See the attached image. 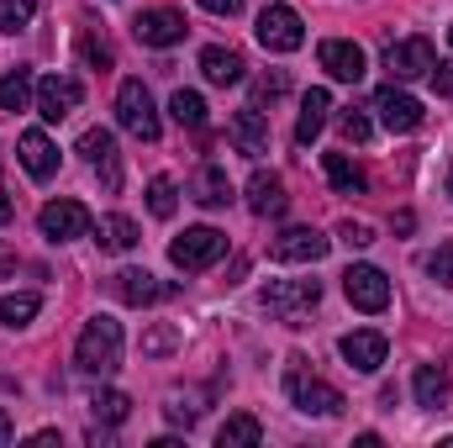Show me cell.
Here are the masks:
<instances>
[{
  "instance_id": "obj_15",
  "label": "cell",
  "mask_w": 453,
  "mask_h": 448,
  "mask_svg": "<svg viewBox=\"0 0 453 448\" xmlns=\"http://www.w3.org/2000/svg\"><path fill=\"white\" fill-rule=\"evenodd\" d=\"M342 359H348V369H358V375H374L380 364H385V353H390V337L374 333V328H353V333H342Z\"/></svg>"
},
{
  "instance_id": "obj_10",
  "label": "cell",
  "mask_w": 453,
  "mask_h": 448,
  "mask_svg": "<svg viewBox=\"0 0 453 448\" xmlns=\"http://www.w3.org/2000/svg\"><path fill=\"white\" fill-rule=\"evenodd\" d=\"M32 101H37V116H42V121H64V116L85 101V85H80L74 74H42Z\"/></svg>"
},
{
  "instance_id": "obj_23",
  "label": "cell",
  "mask_w": 453,
  "mask_h": 448,
  "mask_svg": "<svg viewBox=\"0 0 453 448\" xmlns=\"http://www.w3.org/2000/svg\"><path fill=\"white\" fill-rule=\"evenodd\" d=\"M90 232H96V243H101L106 253H132V248H137V222H132V217H121V212L101 217Z\"/></svg>"
},
{
  "instance_id": "obj_43",
  "label": "cell",
  "mask_w": 453,
  "mask_h": 448,
  "mask_svg": "<svg viewBox=\"0 0 453 448\" xmlns=\"http://www.w3.org/2000/svg\"><path fill=\"white\" fill-rule=\"evenodd\" d=\"M11 269H16V253H11V248H5V243H0V280H5V274H11Z\"/></svg>"
},
{
  "instance_id": "obj_13",
  "label": "cell",
  "mask_w": 453,
  "mask_h": 448,
  "mask_svg": "<svg viewBox=\"0 0 453 448\" xmlns=\"http://www.w3.org/2000/svg\"><path fill=\"white\" fill-rule=\"evenodd\" d=\"M80 153H85V164L101 174V185H106V190H121V153H116V137L106 132V127L80 132Z\"/></svg>"
},
{
  "instance_id": "obj_30",
  "label": "cell",
  "mask_w": 453,
  "mask_h": 448,
  "mask_svg": "<svg viewBox=\"0 0 453 448\" xmlns=\"http://www.w3.org/2000/svg\"><path fill=\"white\" fill-rule=\"evenodd\" d=\"M90 412H96V422L116 428V422L132 417V396H121V390H96V396H90Z\"/></svg>"
},
{
  "instance_id": "obj_8",
  "label": "cell",
  "mask_w": 453,
  "mask_h": 448,
  "mask_svg": "<svg viewBox=\"0 0 453 448\" xmlns=\"http://www.w3.org/2000/svg\"><path fill=\"white\" fill-rule=\"evenodd\" d=\"M433 64H438V53H433V42H427V37H406V42H390V48H385V69H390V80H395V85L427 80V74H433Z\"/></svg>"
},
{
  "instance_id": "obj_31",
  "label": "cell",
  "mask_w": 453,
  "mask_h": 448,
  "mask_svg": "<svg viewBox=\"0 0 453 448\" xmlns=\"http://www.w3.org/2000/svg\"><path fill=\"white\" fill-rule=\"evenodd\" d=\"M201 390H169V406H164V417L174 422V428H190V422H201Z\"/></svg>"
},
{
  "instance_id": "obj_44",
  "label": "cell",
  "mask_w": 453,
  "mask_h": 448,
  "mask_svg": "<svg viewBox=\"0 0 453 448\" xmlns=\"http://www.w3.org/2000/svg\"><path fill=\"white\" fill-rule=\"evenodd\" d=\"M11 438H16V422H11V417H5V412H0V448L11 444Z\"/></svg>"
},
{
  "instance_id": "obj_46",
  "label": "cell",
  "mask_w": 453,
  "mask_h": 448,
  "mask_svg": "<svg viewBox=\"0 0 453 448\" xmlns=\"http://www.w3.org/2000/svg\"><path fill=\"white\" fill-rule=\"evenodd\" d=\"M449 196H453V169H449Z\"/></svg>"
},
{
  "instance_id": "obj_5",
  "label": "cell",
  "mask_w": 453,
  "mask_h": 448,
  "mask_svg": "<svg viewBox=\"0 0 453 448\" xmlns=\"http://www.w3.org/2000/svg\"><path fill=\"white\" fill-rule=\"evenodd\" d=\"M116 121L132 132V137H142V143H158V112H153V96H148V85L142 80H121V90H116Z\"/></svg>"
},
{
  "instance_id": "obj_14",
  "label": "cell",
  "mask_w": 453,
  "mask_h": 448,
  "mask_svg": "<svg viewBox=\"0 0 453 448\" xmlns=\"http://www.w3.org/2000/svg\"><path fill=\"white\" fill-rule=\"evenodd\" d=\"M317 58H322V69L342 80V85H358L364 74H369V58H364V48L358 42H348V37H327L322 48H317Z\"/></svg>"
},
{
  "instance_id": "obj_9",
  "label": "cell",
  "mask_w": 453,
  "mask_h": 448,
  "mask_svg": "<svg viewBox=\"0 0 453 448\" xmlns=\"http://www.w3.org/2000/svg\"><path fill=\"white\" fill-rule=\"evenodd\" d=\"M333 248V237H322L317 227H285L274 243H269V259L274 264H322Z\"/></svg>"
},
{
  "instance_id": "obj_28",
  "label": "cell",
  "mask_w": 453,
  "mask_h": 448,
  "mask_svg": "<svg viewBox=\"0 0 453 448\" xmlns=\"http://www.w3.org/2000/svg\"><path fill=\"white\" fill-rule=\"evenodd\" d=\"M201 74H206L211 85H237V80H242V58H237L232 48H206V53H201Z\"/></svg>"
},
{
  "instance_id": "obj_24",
  "label": "cell",
  "mask_w": 453,
  "mask_h": 448,
  "mask_svg": "<svg viewBox=\"0 0 453 448\" xmlns=\"http://www.w3.org/2000/svg\"><path fill=\"white\" fill-rule=\"evenodd\" d=\"M322 169H327V180H333V190L338 196H364V169L348 158V153H322Z\"/></svg>"
},
{
  "instance_id": "obj_32",
  "label": "cell",
  "mask_w": 453,
  "mask_h": 448,
  "mask_svg": "<svg viewBox=\"0 0 453 448\" xmlns=\"http://www.w3.org/2000/svg\"><path fill=\"white\" fill-rule=\"evenodd\" d=\"M169 112H174L180 127H190V132H201V127H206V101H201L196 90H174V96H169Z\"/></svg>"
},
{
  "instance_id": "obj_40",
  "label": "cell",
  "mask_w": 453,
  "mask_h": 448,
  "mask_svg": "<svg viewBox=\"0 0 453 448\" xmlns=\"http://www.w3.org/2000/svg\"><path fill=\"white\" fill-rule=\"evenodd\" d=\"M338 237L348 243V248H369V243H374V227H369V222H353V217H348V222L338 227Z\"/></svg>"
},
{
  "instance_id": "obj_35",
  "label": "cell",
  "mask_w": 453,
  "mask_h": 448,
  "mask_svg": "<svg viewBox=\"0 0 453 448\" xmlns=\"http://www.w3.org/2000/svg\"><path fill=\"white\" fill-rule=\"evenodd\" d=\"M285 90H290L285 69H269V74H258V80H253V106H274Z\"/></svg>"
},
{
  "instance_id": "obj_33",
  "label": "cell",
  "mask_w": 453,
  "mask_h": 448,
  "mask_svg": "<svg viewBox=\"0 0 453 448\" xmlns=\"http://www.w3.org/2000/svg\"><path fill=\"white\" fill-rule=\"evenodd\" d=\"M174 206H180L174 180H169V174H153V180H148V212H153V217H174Z\"/></svg>"
},
{
  "instance_id": "obj_12",
  "label": "cell",
  "mask_w": 453,
  "mask_h": 448,
  "mask_svg": "<svg viewBox=\"0 0 453 448\" xmlns=\"http://www.w3.org/2000/svg\"><path fill=\"white\" fill-rule=\"evenodd\" d=\"M132 32H137V42L142 48H174V42H185V16L180 11H169V5H153V11H137V21H132Z\"/></svg>"
},
{
  "instance_id": "obj_16",
  "label": "cell",
  "mask_w": 453,
  "mask_h": 448,
  "mask_svg": "<svg viewBox=\"0 0 453 448\" xmlns=\"http://www.w3.org/2000/svg\"><path fill=\"white\" fill-rule=\"evenodd\" d=\"M374 112H380V121H385L390 132H417L422 116H427L417 96H406V90H395V85H385V90L374 96Z\"/></svg>"
},
{
  "instance_id": "obj_36",
  "label": "cell",
  "mask_w": 453,
  "mask_h": 448,
  "mask_svg": "<svg viewBox=\"0 0 453 448\" xmlns=\"http://www.w3.org/2000/svg\"><path fill=\"white\" fill-rule=\"evenodd\" d=\"M37 16V0H0V32H21Z\"/></svg>"
},
{
  "instance_id": "obj_26",
  "label": "cell",
  "mask_w": 453,
  "mask_h": 448,
  "mask_svg": "<svg viewBox=\"0 0 453 448\" xmlns=\"http://www.w3.org/2000/svg\"><path fill=\"white\" fill-rule=\"evenodd\" d=\"M32 96H37L32 69H11V74H0V112H27Z\"/></svg>"
},
{
  "instance_id": "obj_3",
  "label": "cell",
  "mask_w": 453,
  "mask_h": 448,
  "mask_svg": "<svg viewBox=\"0 0 453 448\" xmlns=\"http://www.w3.org/2000/svg\"><path fill=\"white\" fill-rule=\"evenodd\" d=\"M258 301H264L269 317H280V322L296 328L306 312H317V301H322V280H269Z\"/></svg>"
},
{
  "instance_id": "obj_7",
  "label": "cell",
  "mask_w": 453,
  "mask_h": 448,
  "mask_svg": "<svg viewBox=\"0 0 453 448\" xmlns=\"http://www.w3.org/2000/svg\"><path fill=\"white\" fill-rule=\"evenodd\" d=\"M342 296L358 306V312H385L390 306V280H385V269H374V264H348L342 269Z\"/></svg>"
},
{
  "instance_id": "obj_18",
  "label": "cell",
  "mask_w": 453,
  "mask_h": 448,
  "mask_svg": "<svg viewBox=\"0 0 453 448\" xmlns=\"http://www.w3.org/2000/svg\"><path fill=\"white\" fill-rule=\"evenodd\" d=\"M285 206H290L285 180H280L274 169H258V174L248 180V212H253V217H285Z\"/></svg>"
},
{
  "instance_id": "obj_22",
  "label": "cell",
  "mask_w": 453,
  "mask_h": 448,
  "mask_svg": "<svg viewBox=\"0 0 453 448\" xmlns=\"http://www.w3.org/2000/svg\"><path fill=\"white\" fill-rule=\"evenodd\" d=\"M190 196H196L201 206H226V201H232V180H226L222 164H201L196 180H190Z\"/></svg>"
},
{
  "instance_id": "obj_21",
  "label": "cell",
  "mask_w": 453,
  "mask_h": 448,
  "mask_svg": "<svg viewBox=\"0 0 453 448\" xmlns=\"http://www.w3.org/2000/svg\"><path fill=\"white\" fill-rule=\"evenodd\" d=\"M327 112H333V96H327V90H306V101H301V121H296V143H301V148H311V143L322 137Z\"/></svg>"
},
{
  "instance_id": "obj_38",
  "label": "cell",
  "mask_w": 453,
  "mask_h": 448,
  "mask_svg": "<svg viewBox=\"0 0 453 448\" xmlns=\"http://www.w3.org/2000/svg\"><path fill=\"white\" fill-rule=\"evenodd\" d=\"M427 274H433L438 285H449V290H453V243H438V253L427 259Z\"/></svg>"
},
{
  "instance_id": "obj_11",
  "label": "cell",
  "mask_w": 453,
  "mask_h": 448,
  "mask_svg": "<svg viewBox=\"0 0 453 448\" xmlns=\"http://www.w3.org/2000/svg\"><path fill=\"white\" fill-rule=\"evenodd\" d=\"M37 227H42L48 243H74V237H85L96 222H90V212H85L80 201H48V206L37 212Z\"/></svg>"
},
{
  "instance_id": "obj_39",
  "label": "cell",
  "mask_w": 453,
  "mask_h": 448,
  "mask_svg": "<svg viewBox=\"0 0 453 448\" xmlns=\"http://www.w3.org/2000/svg\"><path fill=\"white\" fill-rule=\"evenodd\" d=\"M174 343H180V328H153V333L142 337V353H153V359H158V353H169Z\"/></svg>"
},
{
  "instance_id": "obj_25",
  "label": "cell",
  "mask_w": 453,
  "mask_h": 448,
  "mask_svg": "<svg viewBox=\"0 0 453 448\" xmlns=\"http://www.w3.org/2000/svg\"><path fill=\"white\" fill-rule=\"evenodd\" d=\"M411 390H417V406H427V412L449 406V375H443L438 364H422L417 380H411Z\"/></svg>"
},
{
  "instance_id": "obj_41",
  "label": "cell",
  "mask_w": 453,
  "mask_h": 448,
  "mask_svg": "<svg viewBox=\"0 0 453 448\" xmlns=\"http://www.w3.org/2000/svg\"><path fill=\"white\" fill-rule=\"evenodd\" d=\"M427 80H433V90H438L443 101H453V64H433V74H427Z\"/></svg>"
},
{
  "instance_id": "obj_19",
  "label": "cell",
  "mask_w": 453,
  "mask_h": 448,
  "mask_svg": "<svg viewBox=\"0 0 453 448\" xmlns=\"http://www.w3.org/2000/svg\"><path fill=\"white\" fill-rule=\"evenodd\" d=\"M111 296L121 306H153V301H164L169 296V285H158L148 269H121L111 280Z\"/></svg>"
},
{
  "instance_id": "obj_45",
  "label": "cell",
  "mask_w": 453,
  "mask_h": 448,
  "mask_svg": "<svg viewBox=\"0 0 453 448\" xmlns=\"http://www.w3.org/2000/svg\"><path fill=\"white\" fill-rule=\"evenodd\" d=\"M11 217H16V201H11V196L0 190V222H11Z\"/></svg>"
},
{
  "instance_id": "obj_1",
  "label": "cell",
  "mask_w": 453,
  "mask_h": 448,
  "mask_svg": "<svg viewBox=\"0 0 453 448\" xmlns=\"http://www.w3.org/2000/svg\"><path fill=\"white\" fill-rule=\"evenodd\" d=\"M285 396H290V406L306 412V417H338L342 412V390L327 385L322 375H311L306 359H290V369H285Z\"/></svg>"
},
{
  "instance_id": "obj_17",
  "label": "cell",
  "mask_w": 453,
  "mask_h": 448,
  "mask_svg": "<svg viewBox=\"0 0 453 448\" xmlns=\"http://www.w3.org/2000/svg\"><path fill=\"white\" fill-rule=\"evenodd\" d=\"M16 158H21V169L32 174V180H53L58 174V148L48 143V132H21L16 137Z\"/></svg>"
},
{
  "instance_id": "obj_47",
  "label": "cell",
  "mask_w": 453,
  "mask_h": 448,
  "mask_svg": "<svg viewBox=\"0 0 453 448\" xmlns=\"http://www.w3.org/2000/svg\"><path fill=\"white\" fill-rule=\"evenodd\" d=\"M449 42H453V27H449Z\"/></svg>"
},
{
  "instance_id": "obj_27",
  "label": "cell",
  "mask_w": 453,
  "mask_h": 448,
  "mask_svg": "<svg viewBox=\"0 0 453 448\" xmlns=\"http://www.w3.org/2000/svg\"><path fill=\"white\" fill-rule=\"evenodd\" d=\"M258 444H264V428H258V417H248V412L226 417L222 433H217V448H258Z\"/></svg>"
},
{
  "instance_id": "obj_20",
  "label": "cell",
  "mask_w": 453,
  "mask_h": 448,
  "mask_svg": "<svg viewBox=\"0 0 453 448\" xmlns=\"http://www.w3.org/2000/svg\"><path fill=\"white\" fill-rule=\"evenodd\" d=\"M232 143H237V153H248V158H264L269 153V121H264V112L258 106H248V112L232 116Z\"/></svg>"
},
{
  "instance_id": "obj_34",
  "label": "cell",
  "mask_w": 453,
  "mask_h": 448,
  "mask_svg": "<svg viewBox=\"0 0 453 448\" xmlns=\"http://www.w3.org/2000/svg\"><path fill=\"white\" fill-rule=\"evenodd\" d=\"M80 58H85L90 69H101V74H106V69L116 64L111 42H106V37H96V32H80Z\"/></svg>"
},
{
  "instance_id": "obj_4",
  "label": "cell",
  "mask_w": 453,
  "mask_h": 448,
  "mask_svg": "<svg viewBox=\"0 0 453 448\" xmlns=\"http://www.w3.org/2000/svg\"><path fill=\"white\" fill-rule=\"evenodd\" d=\"M222 253H226V232H217V227H185V232L169 243V264L185 269V274L211 269Z\"/></svg>"
},
{
  "instance_id": "obj_37",
  "label": "cell",
  "mask_w": 453,
  "mask_h": 448,
  "mask_svg": "<svg viewBox=\"0 0 453 448\" xmlns=\"http://www.w3.org/2000/svg\"><path fill=\"white\" fill-rule=\"evenodd\" d=\"M338 132L348 137V143H369V132H374V121H369L364 112H342V116H338Z\"/></svg>"
},
{
  "instance_id": "obj_42",
  "label": "cell",
  "mask_w": 453,
  "mask_h": 448,
  "mask_svg": "<svg viewBox=\"0 0 453 448\" xmlns=\"http://www.w3.org/2000/svg\"><path fill=\"white\" fill-rule=\"evenodd\" d=\"M201 5H206L211 16H237V11H242V0H201Z\"/></svg>"
},
{
  "instance_id": "obj_6",
  "label": "cell",
  "mask_w": 453,
  "mask_h": 448,
  "mask_svg": "<svg viewBox=\"0 0 453 448\" xmlns=\"http://www.w3.org/2000/svg\"><path fill=\"white\" fill-rule=\"evenodd\" d=\"M253 32H258V42H264L269 53H296V48L306 42V21H301L290 5H264Z\"/></svg>"
},
{
  "instance_id": "obj_29",
  "label": "cell",
  "mask_w": 453,
  "mask_h": 448,
  "mask_svg": "<svg viewBox=\"0 0 453 448\" xmlns=\"http://www.w3.org/2000/svg\"><path fill=\"white\" fill-rule=\"evenodd\" d=\"M37 312H42V296H37V290H21V296H0V328H27Z\"/></svg>"
},
{
  "instance_id": "obj_2",
  "label": "cell",
  "mask_w": 453,
  "mask_h": 448,
  "mask_svg": "<svg viewBox=\"0 0 453 448\" xmlns=\"http://www.w3.org/2000/svg\"><path fill=\"white\" fill-rule=\"evenodd\" d=\"M74 364L85 375H111V369H121V322L116 317H90L80 343H74Z\"/></svg>"
}]
</instances>
